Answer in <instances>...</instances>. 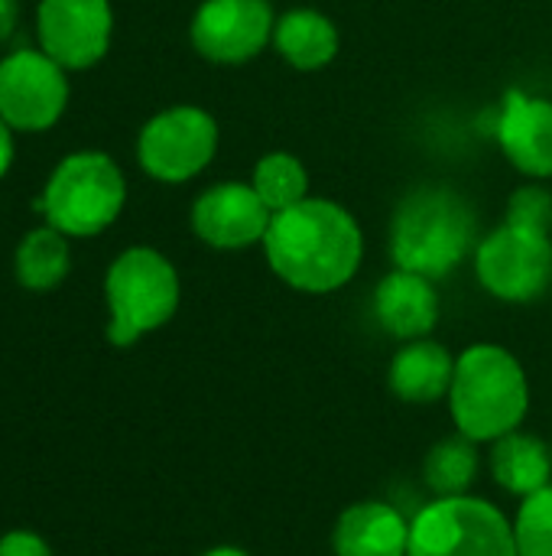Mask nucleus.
<instances>
[{"label": "nucleus", "instance_id": "423d86ee", "mask_svg": "<svg viewBox=\"0 0 552 556\" xmlns=\"http://www.w3.org/2000/svg\"><path fill=\"white\" fill-rule=\"evenodd\" d=\"M407 556H517L514 525L485 498H436L410 525Z\"/></svg>", "mask_w": 552, "mask_h": 556}, {"label": "nucleus", "instance_id": "b1692460", "mask_svg": "<svg viewBox=\"0 0 552 556\" xmlns=\"http://www.w3.org/2000/svg\"><path fill=\"white\" fill-rule=\"evenodd\" d=\"M0 556H52V547L36 531L16 528L0 538Z\"/></svg>", "mask_w": 552, "mask_h": 556}, {"label": "nucleus", "instance_id": "4468645a", "mask_svg": "<svg viewBox=\"0 0 552 556\" xmlns=\"http://www.w3.org/2000/svg\"><path fill=\"white\" fill-rule=\"evenodd\" d=\"M374 316L400 342L426 339L439 323V293L429 277L397 267L374 290Z\"/></svg>", "mask_w": 552, "mask_h": 556}, {"label": "nucleus", "instance_id": "dca6fc26", "mask_svg": "<svg viewBox=\"0 0 552 556\" xmlns=\"http://www.w3.org/2000/svg\"><path fill=\"white\" fill-rule=\"evenodd\" d=\"M455 378V358L433 339L407 342L390 362V391L407 404H436L449 397Z\"/></svg>", "mask_w": 552, "mask_h": 556}, {"label": "nucleus", "instance_id": "f3484780", "mask_svg": "<svg viewBox=\"0 0 552 556\" xmlns=\"http://www.w3.org/2000/svg\"><path fill=\"white\" fill-rule=\"evenodd\" d=\"M273 46L293 68L316 72L338 55V26L325 13L299 7L277 20Z\"/></svg>", "mask_w": 552, "mask_h": 556}, {"label": "nucleus", "instance_id": "4be33fe9", "mask_svg": "<svg viewBox=\"0 0 552 556\" xmlns=\"http://www.w3.org/2000/svg\"><path fill=\"white\" fill-rule=\"evenodd\" d=\"M517 556H552V485L524 498L514 518Z\"/></svg>", "mask_w": 552, "mask_h": 556}, {"label": "nucleus", "instance_id": "9b49d317", "mask_svg": "<svg viewBox=\"0 0 552 556\" xmlns=\"http://www.w3.org/2000/svg\"><path fill=\"white\" fill-rule=\"evenodd\" d=\"M277 16L267 0H205L189 26L195 52L218 65H241L273 39Z\"/></svg>", "mask_w": 552, "mask_h": 556}, {"label": "nucleus", "instance_id": "0eeeda50", "mask_svg": "<svg viewBox=\"0 0 552 556\" xmlns=\"http://www.w3.org/2000/svg\"><path fill=\"white\" fill-rule=\"evenodd\" d=\"M218 153V124L198 104H172L153 114L137 137V163L166 186L195 179Z\"/></svg>", "mask_w": 552, "mask_h": 556}, {"label": "nucleus", "instance_id": "a878e982", "mask_svg": "<svg viewBox=\"0 0 552 556\" xmlns=\"http://www.w3.org/2000/svg\"><path fill=\"white\" fill-rule=\"evenodd\" d=\"M20 20V0H0V42H7Z\"/></svg>", "mask_w": 552, "mask_h": 556}, {"label": "nucleus", "instance_id": "2eb2a0df", "mask_svg": "<svg viewBox=\"0 0 552 556\" xmlns=\"http://www.w3.org/2000/svg\"><path fill=\"white\" fill-rule=\"evenodd\" d=\"M332 547L335 556H407L410 521L387 502H358L335 521Z\"/></svg>", "mask_w": 552, "mask_h": 556}, {"label": "nucleus", "instance_id": "7ed1b4c3", "mask_svg": "<svg viewBox=\"0 0 552 556\" xmlns=\"http://www.w3.org/2000/svg\"><path fill=\"white\" fill-rule=\"evenodd\" d=\"M452 420L462 437L495 443L514 433L530 410V384L524 365L501 345H472L455 358L449 388Z\"/></svg>", "mask_w": 552, "mask_h": 556}, {"label": "nucleus", "instance_id": "6e6552de", "mask_svg": "<svg viewBox=\"0 0 552 556\" xmlns=\"http://www.w3.org/2000/svg\"><path fill=\"white\" fill-rule=\"evenodd\" d=\"M482 287L504 303H530L552 283V238L543 228L504 222L475 248Z\"/></svg>", "mask_w": 552, "mask_h": 556}, {"label": "nucleus", "instance_id": "a211bd4d", "mask_svg": "<svg viewBox=\"0 0 552 556\" xmlns=\"http://www.w3.org/2000/svg\"><path fill=\"white\" fill-rule=\"evenodd\" d=\"M491 476L504 492L530 498L552 485V450L543 440L514 430V433L495 440Z\"/></svg>", "mask_w": 552, "mask_h": 556}, {"label": "nucleus", "instance_id": "39448f33", "mask_svg": "<svg viewBox=\"0 0 552 556\" xmlns=\"http://www.w3.org/2000/svg\"><path fill=\"white\" fill-rule=\"evenodd\" d=\"M127 202V179L114 156L101 150H75L55 163L42 199L36 202L46 225L68 238H94L107 231Z\"/></svg>", "mask_w": 552, "mask_h": 556}, {"label": "nucleus", "instance_id": "bb28decb", "mask_svg": "<svg viewBox=\"0 0 552 556\" xmlns=\"http://www.w3.org/2000/svg\"><path fill=\"white\" fill-rule=\"evenodd\" d=\"M202 556H247L244 551H238V547H215V551H208V554Z\"/></svg>", "mask_w": 552, "mask_h": 556}, {"label": "nucleus", "instance_id": "ddd939ff", "mask_svg": "<svg viewBox=\"0 0 552 556\" xmlns=\"http://www.w3.org/2000/svg\"><path fill=\"white\" fill-rule=\"evenodd\" d=\"M504 156L530 179H552V101L508 91L498 117Z\"/></svg>", "mask_w": 552, "mask_h": 556}, {"label": "nucleus", "instance_id": "f257e3e1", "mask_svg": "<svg viewBox=\"0 0 552 556\" xmlns=\"http://www.w3.org/2000/svg\"><path fill=\"white\" fill-rule=\"evenodd\" d=\"M264 251L273 274L299 293H335L361 267L364 235L332 199H303L270 218Z\"/></svg>", "mask_w": 552, "mask_h": 556}, {"label": "nucleus", "instance_id": "5701e85b", "mask_svg": "<svg viewBox=\"0 0 552 556\" xmlns=\"http://www.w3.org/2000/svg\"><path fill=\"white\" fill-rule=\"evenodd\" d=\"M504 222H517V225L552 231V192L540 182L521 186L508 202V218Z\"/></svg>", "mask_w": 552, "mask_h": 556}, {"label": "nucleus", "instance_id": "9d476101", "mask_svg": "<svg viewBox=\"0 0 552 556\" xmlns=\"http://www.w3.org/2000/svg\"><path fill=\"white\" fill-rule=\"evenodd\" d=\"M39 49L65 72L98 65L114 39L111 0H39L36 10Z\"/></svg>", "mask_w": 552, "mask_h": 556}, {"label": "nucleus", "instance_id": "393cba45", "mask_svg": "<svg viewBox=\"0 0 552 556\" xmlns=\"http://www.w3.org/2000/svg\"><path fill=\"white\" fill-rule=\"evenodd\" d=\"M13 127L0 117V179L10 173V166H13V156H16V143H13Z\"/></svg>", "mask_w": 552, "mask_h": 556}, {"label": "nucleus", "instance_id": "6ab92c4d", "mask_svg": "<svg viewBox=\"0 0 552 556\" xmlns=\"http://www.w3.org/2000/svg\"><path fill=\"white\" fill-rule=\"evenodd\" d=\"M13 274L29 293H49L72 274V244L52 225H39L23 235L13 254Z\"/></svg>", "mask_w": 552, "mask_h": 556}, {"label": "nucleus", "instance_id": "aec40b11", "mask_svg": "<svg viewBox=\"0 0 552 556\" xmlns=\"http://www.w3.org/2000/svg\"><path fill=\"white\" fill-rule=\"evenodd\" d=\"M251 186L273 215L309 199V173L299 163V156H293L286 150H273V153L260 156L254 166Z\"/></svg>", "mask_w": 552, "mask_h": 556}, {"label": "nucleus", "instance_id": "412c9836", "mask_svg": "<svg viewBox=\"0 0 552 556\" xmlns=\"http://www.w3.org/2000/svg\"><path fill=\"white\" fill-rule=\"evenodd\" d=\"M426 485L439 495V498H459L468 495L475 476H478V453H475V440L468 437H452V440H439L423 466Z\"/></svg>", "mask_w": 552, "mask_h": 556}, {"label": "nucleus", "instance_id": "20e7f679", "mask_svg": "<svg viewBox=\"0 0 552 556\" xmlns=\"http://www.w3.org/2000/svg\"><path fill=\"white\" fill-rule=\"evenodd\" d=\"M179 296V274L166 254L143 244L120 251L104 274L107 342L114 349H130L143 336L163 329L176 316Z\"/></svg>", "mask_w": 552, "mask_h": 556}, {"label": "nucleus", "instance_id": "1a4fd4ad", "mask_svg": "<svg viewBox=\"0 0 552 556\" xmlns=\"http://www.w3.org/2000/svg\"><path fill=\"white\" fill-rule=\"evenodd\" d=\"M68 98V72L42 49H16L0 59V117L16 134L55 127Z\"/></svg>", "mask_w": 552, "mask_h": 556}, {"label": "nucleus", "instance_id": "f8f14e48", "mask_svg": "<svg viewBox=\"0 0 552 556\" xmlns=\"http://www.w3.org/2000/svg\"><path fill=\"white\" fill-rule=\"evenodd\" d=\"M273 212L251 182H218L192 205V231L218 251H241L264 241Z\"/></svg>", "mask_w": 552, "mask_h": 556}, {"label": "nucleus", "instance_id": "f03ea898", "mask_svg": "<svg viewBox=\"0 0 552 556\" xmlns=\"http://www.w3.org/2000/svg\"><path fill=\"white\" fill-rule=\"evenodd\" d=\"M478 222L462 192L433 182L407 192L390 222V257L429 280L449 277L478 248Z\"/></svg>", "mask_w": 552, "mask_h": 556}]
</instances>
